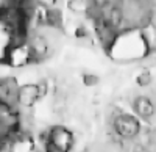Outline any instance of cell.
<instances>
[{
	"instance_id": "6da1fadb",
	"label": "cell",
	"mask_w": 156,
	"mask_h": 152,
	"mask_svg": "<svg viewBox=\"0 0 156 152\" xmlns=\"http://www.w3.org/2000/svg\"><path fill=\"white\" fill-rule=\"evenodd\" d=\"M109 125L114 136L119 140H133V138H137L142 132L140 119L136 115H129L122 110L109 121Z\"/></svg>"
},
{
	"instance_id": "7a4b0ae2",
	"label": "cell",
	"mask_w": 156,
	"mask_h": 152,
	"mask_svg": "<svg viewBox=\"0 0 156 152\" xmlns=\"http://www.w3.org/2000/svg\"><path fill=\"white\" fill-rule=\"evenodd\" d=\"M44 141H48L64 150L70 152L73 147V133L64 125H53L51 129H48Z\"/></svg>"
},
{
	"instance_id": "3957f363",
	"label": "cell",
	"mask_w": 156,
	"mask_h": 152,
	"mask_svg": "<svg viewBox=\"0 0 156 152\" xmlns=\"http://www.w3.org/2000/svg\"><path fill=\"white\" fill-rule=\"evenodd\" d=\"M41 91H39L37 83H25L19 85L17 90V108H31L39 99H41Z\"/></svg>"
},
{
	"instance_id": "277c9868",
	"label": "cell",
	"mask_w": 156,
	"mask_h": 152,
	"mask_svg": "<svg viewBox=\"0 0 156 152\" xmlns=\"http://www.w3.org/2000/svg\"><path fill=\"white\" fill-rule=\"evenodd\" d=\"M19 83L14 77H0V104L17 108Z\"/></svg>"
},
{
	"instance_id": "5b68a950",
	"label": "cell",
	"mask_w": 156,
	"mask_h": 152,
	"mask_svg": "<svg viewBox=\"0 0 156 152\" xmlns=\"http://www.w3.org/2000/svg\"><path fill=\"white\" fill-rule=\"evenodd\" d=\"M133 111L140 121H145L150 124L156 115V107L150 96H136L133 99Z\"/></svg>"
},
{
	"instance_id": "8992f818",
	"label": "cell",
	"mask_w": 156,
	"mask_h": 152,
	"mask_svg": "<svg viewBox=\"0 0 156 152\" xmlns=\"http://www.w3.org/2000/svg\"><path fill=\"white\" fill-rule=\"evenodd\" d=\"M147 152H156V127H153L147 133V141H145Z\"/></svg>"
},
{
	"instance_id": "52a82bcc",
	"label": "cell",
	"mask_w": 156,
	"mask_h": 152,
	"mask_svg": "<svg viewBox=\"0 0 156 152\" xmlns=\"http://www.w3.org/2000/svg\"><path fill=\"white\" fill-rule=\"evenodd\" d=\"M136 82H137V85H139L140 88H148V86L151 85V75H150V72H148V71H142V72L137 75Z\"/></svg>"
},
{
	"instance_id": "ba28073f",
	"label": "cell",
	"mask_w": 156,
	"mask_h": 152,
	"mask_svg": "<svg viewBox=\"0 0 156 152\" xmlns=\"http://www.w3.org/2000/svg\"><path fill=\"white\" fill-rule=\"evenodd\" d=\"M83 82H84V86L87 88H92L98 83V77L94 74H84V77H83Z\"/></svg>"
},
{
	"instance_id": "9c48e42d",
	"label": "cell",
	"mask_w": 156,
	"mask_h": 152,
	"mask_svg": "<svg viewBox=\"0 0 156 152\" xmlns=\"http://www.w3.org/2000/svg\"><path fill=\"white\" fill-rule=\"evenodd\" d=\"M36 5L37 6H41L44 9H51V8H55L56 3H58V0H34Z\"/></svg>"
},
{
	"instance_id": "30bf717a",
	"label": "cell",
	"mask_w": 156,
	"mask_h": 152,
	"mask_svg": "<svg viewBox=\"0 0 156 152\" xmlns=\"http://www.w3.org/2000/svg\"><path fill=\"white\" fill-rule=\"evenodd\" d=\"M44 149H45V152H67V150H64V149H61L55 144L48 143V141H44Z\"/></svg>"
},
{
	"instance_id": "8fae6325",
	"label": "cell",
	"mask_w": 156,
	"mask_h": 152,
	"mask_svg": "<svg viewBox=\"0 0 156 152\" xmlns=\"http://www.w3.org/2000/svg\"><path fill=\"white\" fill-rule=\"evenodd\" d=\"M30 152H45V149H44V146L42 147H33Z\"/></svg>"
},
{
	"instance_id": "7c38bea8",
	"label": "cell",
	"mask_w": 156,
	"mask_h": 152,
	"mask_svg": "<svg viewBox=\"0 0 156 152\" xmlns=\"http://www.w3.org/2000/svg\"><path fill=\"white\" fill-rule=\"evenodd\" d=\"M147 2H148V3H151V5H154V3H156V0H147Z\"/></svg>"
}]
</instances>
